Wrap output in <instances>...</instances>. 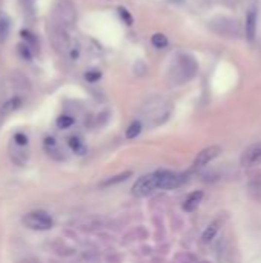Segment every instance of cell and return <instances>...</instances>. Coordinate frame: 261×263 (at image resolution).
Listing matches in <instances>:
<instances>
[{"instance_id":"7","label":"cell","mask_w":261,"mask_h":263,"mask_svg":"<svg viewBox=\"0 0 261 263\" xmlns=\"http://www.w3.org/2000/svg\"><path fill=\"white\" fill-rule=\"evenodd\" d=\"M261 163V142H257L250 145L249 148L244 150L243 155L240 157V165L244 168H252Z\"/></svg>"},{"instance_id":"15","label":"cell","mask_w":261,"mask_h":263,"mask_svg":"<svg viewBox=\"0 0 261 263\" xmlns=\"http://www.w3.org/2000/svg\"><path fill=\"white\" fill-rule=\"evenodd\" d=\"M131 171H126V172H122V174H119V175H115V177H111V179H108L106 182H103L102 183V187H111V185H117V183H120V182H124L128 177H131Z\"/></svg>"},{"instance_id":"12","label":"cell","mask_w":261,"mask_h":263,"mask_svg":"<svg viewBox=\"0 0 261 263\" xmlns=\"http://www.w3.org/2000/svg\"><path fill=\"white\" fill-rule=\"evenodd\" d=\"M20 105H22V99H20V97H14V99H11V100H8L6 103H3V106H2V114H9V113L18 110V108H20Z\"/></svg>"},{"instance_id":"2","label":"cell","mask_w":261,"mask_h":263,"mask_svg":"<svg viewBox=\"0 0 261 263\" xmlns=\"http://www.w3.org/2000/svg\"><path fill=\"white\" fill-rule=\"evenodd\" d=\"M197 73V62L194 57H191L188 54H180L175 58V65L172 66L171 70V80L175 85H181L188 80H191L192 77Z\"/></svg>"},{"instance_id":"6","label":"cell","mask_w":261,"mask_h":263,"mask_svg":"<svg viewBox=\"0 0 261 263\" xmlns=\"http://www.w3.org/2000/svg\"><path fill=\"white\" fill-rule=\"evenodd\" d=\"M221 154V146L218 145H212V146H208V148L201 150L198 152V155L194 160V165H192V168L194 169H201L205 168L206 165H209L214 159H217L218 155Z\"/></svg>"},{"instance_id":"11","label":"cell","mask_w":261,"mask_h":263,"mask_svg":"<svg viewBox=\"0 0 261 263\" xmlns=\"http://www.w3.org/2000/svg\"><path fill=\"white\" fill-rule=\"evenodd\" d=\"M9 26H11L9 17L6 16V13L0 11V40L6 38V36H8V33H9Z\"/></svg>"},{"instance_id":"16","label":"cell","mask_w":261,"mask_h":263,"mask_svg":"<svg viewBox=\"0 0 261 263\" xmlns=\"http://www.w3.org/2000/svg\"><path fill=\"white\" fill-rule=\"evenodd\" d=\"M68 143H70L71 150L75 151L77 154H83V152H85V145H83V142L80 140V137H75V135H74V137H70Z\"/></svg>"},{"instance_id":"14","label":"cell","mask_w":261,"mask_h":263,"mask_svg":"<svg viewBox=\"0 0 261 263\" xmlns=\"http://www.w3.org/2000/svg\"><path fill=\"white\" fill-rule=\"evenodd\" d=\"M151 43L156 46V48H158V50H163V48H166L168 46V37L164 36V34H161V33H157V34H154L152 37H151Z\"/></svg>"},{"instance_id":"20","label":"cell","mask_w":261,"mask_h":263,"mask_svg":"<svg viewBox=\"0 0 261 263\" xmlns=\"http://www.w3.org/2000/svg\"><path fill=\"white\" fill-rule=\"evenodd\" d=\"M119 13H120V17H122V20L126 23V25H132V22H134V19H132V16L129 14V11L126 8H119Z\"/></svg>"},{"instance_id":"10","label":"cell","mask_w":261,"mask_h":263,"mask_svg":"<svg viewBox=\"0 0 261 263\" xmlns=\"http://www.w3.org/2000/svg\"><path fill=\"white\" fill-rule=\"evenodd\" d=\"M218 231H220V222H218V220H214L205 231H203V234H201V242H203V243L212 242V240L217 237Z\"/></svg>"},{"instance_id":"23","label":"cell","mask_w":261,"mask_h":263,"mask_svg":"<svg viewBox=\"0 0 261 263\" xmlns=\"http://www.w3.org/2000/svg\"><path fill=\"white\" fill-rule=\"evenodd\" d=\"M203 263H208V262H203Z\"/></svg>"},{"instance_id":"9","label":"cell","mask_w":261,"mask_h":263,"mask_svg":"<svg viewBox=\"0 0 261 263\" xmlns=\"http://www.w3.org/2000/svg\"><path fill=\"white\" fill-rule=\"evenodd\" d=\"M203 197H205V192H203V191H194L192 194H189L188 199L185 200V203H183V209H185L186 212L195 211L200 207Z\"/></svg>"},{"instance_id":"1","label":"cell","mask_w":261,"mask_h":263,"mask_svg":"<svg viewBox=\"0 0 261 263\" xmlns=\"http://www.w3.org/2000/svg\"><path fill=\"white\" fill-rule=\"evenodd\" d=\"M186 174H178L172 171H156L152 174L143 175L132 187V196L146 197L158 189H174L181 187L186 182Z\"/></svg>"},{"instance_id":"17","label":"cell","mask_w":261,"mask_h":263,"mask_svg":"<svg viewBox=\"0 0 261 263\" xmlns=\"http://www.w3.org/2000/svg\"><path fill=\"white\" fill-rule=\"evenodd\" d=\"M74 119L71 115H60L59 119H57V126L59 128H62V130H66V128H70V126H72L74 125Z\"/></svg>"},{"instance_id":"5","label":"cell","mask_w":261,"mask_h":263,"mask_svg":"<svg viewBox=\"0 0 261 263\" xmlns=\"http://www.w3.org/2000/svg\"><path fill=\"white\" fill-rule=\"evenodd\" d=\"M48 31H50V40H51L52 46L55 48V51H59L62 54L68 53L72 40H71V37L68 36L66 28H63L59 23H52L50 28H48Z\"/></svg>"},{"instance_id":"3","label":"cell","mask_w":261,"mask_h":263,"mask_svg":"<svg viewBox=\"0 0 261 263\" xmlns=\"http://www.w3.org/2000/svg\"><path fill=\"white\" fill-rule=\"evenodd\" d=\"M54 14L57 17V22L63 28L74 26L77 20V9L71 0H57L54 6Z\"/></svg>"},{"instance_id":"4","label":"cell","mask_w":261,"mask_h":263,"mask_svg":"<svg viewBox=\"0 0 261 263\" xmlns=\"http://www.w3.org/2000/svg\"><path fill=\"white\" fill-rule=\"evenodd\" d=\"M23 225L34 231H48L54 225L52 217L46 211H33L23 217Z\"/></svg>"},{"instance_id":"18","label":"cell","mask_w":261,"mask_h":263,"mask_svg":"<svg viewBox=\"0 0 261 263\" xmlns=\"http://www.w3.org/2000/svg\"><path fill=\"white\" fill-rule=\"evenodd\" d=\"M66 54L70 56L71 60H77V58H79V56H80V45H79V42H74V40H72L70 50H68Z\"/></svg>"},{"instance_id":"19","label":"cell","mask_w":261,"mask_h":263,"mask_svg":"<svg viewBox=\"0 0 261 263\" xmlns=\"http://www.w3.org/2000/svg\"><path fill=\"white\" fill-rule=\"evenodd\" d=\"M85 79H86V82H89V83H95V82H99V80L102 79V71H99V70L86 71Z\"/></svg>"},{"instance_id":"8","label":"cell","mask_w":261,"mask_h":263,"mask_svg":"<svg viewBox=\"0 0 261 263\" xmlns=\"http://www.w3.org/2000/svg\"><path fill=\"white\" fill-rule=\"evenodd\" d=\"M257 11L255 9H249L247 16H246V38L249 42H254L255 40V36H257Z\"/></svg>"},{"instance_id":"13","label":"cell","mask_w":261,"mask_h":263,"mask_svg":"<svg viewBox=\"0 0 261 263\" xmlns=\"http://www.w3.org/2000/svg\"><path fill=\"white\" fill-rule=\"evenodd\" d=\"M141 130H143L141 122L140 120H134L126 130V139H135L137 135H140Z\"/></svg>"},{"instance_id":"22","label":"cell","mask_w":261,"mask_h":263,"mask_svg":"<svg viewBox=\"0 0 261 263\" xmlns=\"http://www.w3.org/2000/svg\"><path fill=\"white\" fill-rule=\"evenodd\" d=\"M14 142L17 145H20V146H25V145H28V137H26L25 134H22V132H17L14 135Z\"/></svg>"},{"instance_id":"21","label":"cell","mask_w":261,"mask_h":263,"mask_svg":"<svg viewBox=\"0 0 261 263\" xmlns=\"http://www.w3.org/2000/svg\"><path fill=\"white\" fill-rule=\"evenodd\" d=\"M18 53L22 54V57L25 58V60H31V58H33V54H31L30 46H28V45H20V46H18Z\"/></svg>"}]
</instances>
